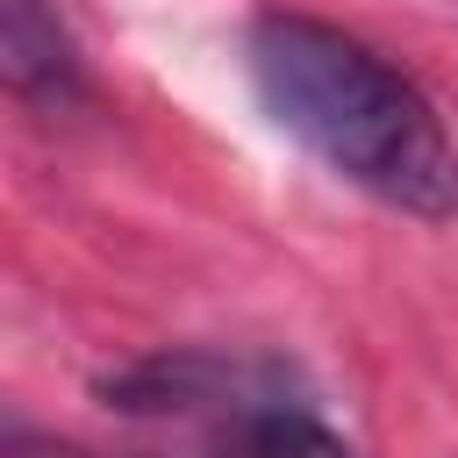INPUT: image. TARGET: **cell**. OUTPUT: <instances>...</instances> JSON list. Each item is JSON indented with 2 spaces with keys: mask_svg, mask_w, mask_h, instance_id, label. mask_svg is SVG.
<instances>
[{
  "mask_svg": "<svg viewBox=\"0 0 458 458\" xmlns=\"http://www.w3.org/2000/svg\"><path fill=\"white\" fill-rule=\"evenodd\" d=\"M0 72L14 100H79V50L50 0H0Z\"/></svg>",
  "mask_w": 458,
  "mask_h": 458,
  "instance_id": "cell-3",
  "label": "cell"
},
{
  "mask_svg": "<svg viewBox=\"0 0 458 458\" xmlns=\"http://www.w3.org/2000/svg\"><path fill=\"white\" fill-rule=\"evenodd\" d=\"M107 408L186 437V458H358L279 365L222 351H165L107 379Z\"/></svg>",
  "mask_w": 458,
  "mask_h": 458,
  "instance_id": "cell-2",
  "label": "cell"
},
{
  "mask_svg": "<svg viewBox=\"0 0 458 458\" xmlns=\"http://www.w3.org/2000/svg\"><path fill=\"white\" fill-rule=\"evenodd\" d=\"M0 458H100V451H79V444H57V437H36V429H7Z\"/></svg>",
  "mask_w": 458,
  "mask_h": 458,
  "instance_id": "cell-4",
  "label": "cell"
},
{
  "mask_svg": "<svg viewBox=\"0 0 458 458\" xmlns=\"http://www.w3.org/2000/svg\"><path fill=\"white\" fill-rule=\"evenodd\" d=\"M243 72L265 114L336 179L415 222L458 215V143L444 114L372 43L301 7H265L243 29Z\"/></svg>",
  "mask_w": 458,
  "mask_h": 458,
  "instance_id": "cell-1",
  "label": "cell"
}]
</instances>
